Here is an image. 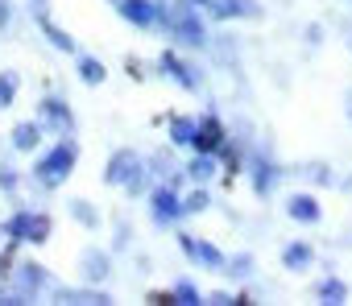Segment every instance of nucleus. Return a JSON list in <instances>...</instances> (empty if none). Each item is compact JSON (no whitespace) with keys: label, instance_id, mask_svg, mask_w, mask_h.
<instances>
[{"label":"nucleus","instance_id":"27","mask_svg":"<svg viewBox=\"0 0 352 306\" xmlns=\"http://www.w3.org/2000/svg\"><path fill=\"white\" fill-rule=\"evenodd\" d=\"M9 17H13V9H9V0H0V30L9 25Z\"/></svg>","mask_w":352,"mask_h":306},{"label":"nucleus","instance_id":"24","mask_svg":"<svg viewBox=\"0 0 352 306\" xmlns=\"http://www.w3.org/2000/svg\"><path fill=\"white\" fill-rule=\"evenodd\" d=\"M25 224H30V211L13 215V220H9V240H25Z\"/></svg>","mask_w":352,"mask_h":306},{"label":"nucleus","instance_id":"20","mask_svg":"<svg viewBox=\"0 0 352 306\" xmlns=\"http://www.w3.org/2000/svg\"><path fill=\"white\" fill-rule=\"evenodd\" d=\"M38 281H42V269H38V265H25V269L17 273V285H21L25 294H34V290H38Z\"/></svg>","mask_w":352,"mask_h":306},{"label":"nucleus","instance_id":"12","mask_svg":"<svg viewBox=\"0 0 352 306\" xmlns=\"http://www.w3.org/2000/svg\"><path fill=\"white\" fill-rule=\"evenodd\" d=\"M79 75H83V83H91V87H100V83L108 79V71H104L96 58H79Z\"/></svg>","mask_w":352,"mask_h":306},{"label":"nucleus","instance_id":"22","mask_svg":"<svg viewBox=\"0 0 352 306\" xmlns=\"http://www.w3.org/2000/svg\"><path fill=\"white\" fill-rule=\"evenodd\" d=\"M71 211H75V215H79V224H87V228H96V224H100V220H96V207H91V203H83V199H75V203H71Z\"/></svg>","mask_w":352,"mask_h":306},{"label":"nucleus","instance_id":"8","mask_svg":"<svg viewBox=\"0 0 352 306\" xmlns=\"http://www.w3.org/2000/svg\"><path fill=\"white\" fill-rule=\"evenodd\" d=\"M286 211H290V220H298V224H315L323 211H319V203L311 199V195H294L290 203H286Z\"/></svg>","mask_w":352,"mask_h":306},{"label":"nucleus","instance_id":"1","mask_svg":"<svg viewBox=\"0 0 352 306\" xmlns=\"http://www.w3.org/2000/svg\"><path fill=\"white\" fill-rule=\"evenodd\" d=\"M75 162H79V145H75V141H63V145H54L50 153H42L38 178H42L46 187H58V183L75 170Z\"/></svg>","mask_w":352,"mask_h":306},{"label":"nucleus","instance_id":"14","mask_svg":"<svg viewBox=\"0 0 352 306\" xmlns=\"http://www.w3.org/2000/svg\"><path fill=\"white\" fill-rule=\"evenodd\" d=\"M46 236H50V220H46V215H30V224H25V240L42 244Z\"/></svg>","mask_w":352,"mask_h":306},{"label":"nucleus","instance_id":"18","mask_svg":"<svg viewBox=\"0 0 352 306\" xmlns=\"http://www.w3.org/2000/svg\"><path fill=\"white\" fill-rule=\"evenodd\" d=\"M212 170H216L212 153H199V158L191 162V178H195V183H208V178H212Z\"/></svg>","mask_w":352,"mask_h":306},{"label":"nucleus","instance_id":"16","mask_svg":"<svg viewBox=\"0 0 352 306\" xmlns=\"http://www.w3.org/2000/svg\"><path fill=\"white\" fill-rule=\"evenodd\" d=\"M170 137L179 141V145H191V137H195V124H191L187 116H174V124H170Z\"/></svg>","mask_w":352,"mask_h":306},{"label":"nucleus","instance_id":"15","mask_svg":"<svg viewBox=\"0 0 352 306\" xmlns=\"http://www.w3.org/2000/svg\"><path fill=\"white\" fill-rule=\"evenodd\" d=\"M282 261H286V269H307V265H311V248H307V244H290Z\"/></svg>","mask_w":352,"mask_h":306},{"label":"nucleus","instance_id":"17","mask_svg":"<svg viewBox=\"0 0 352 306\" xmlns=\"http://www.w3.org/2000/svg\"><path fill=\"white\" fill-rule=\"evenodd\" d=\"M315 294H319L323 302H344V298H348V290H344V285H340L336 277H327V281H319V290H315Z\"/></svg>","mask_w":352,"mask_h":306},{"label":"nucleus","instance_id":"30","mask_svg":"<svg viewBox=\"0 0 352 306\" xmlns=\"http://www.w3.org/2000/svg\"><path fill=\"white\" fill-rule=\"evenodd\" d=\"M348 112H352V99H348Z\"/></svg>","mask_w":352,"mask_h":306},{"label":"nucleus","instance_id":"10","mask_svg":"<svg viewBox=\"0 0 352 306\" xmlns=\"http://www.w3.org/2000/svg\"><path fill=\"white\" fill-rule=\"evenodd\" d=\"M38 141H42V124H21V128L13 132V145H17L21 153H30Z\"/></svg>","mask_w":352,"mask_h":306},{"label":"nucleus","instance_id":"23","mask_svg":"<svg viewBox=\"0 0 352 306\" xmlns=\"http://www.w3.org/2000/svg\"><path fill=\"white\" fill-rule=\"evenodd\" d=\"M83 269H87V277H91V281H100V277L108 273V265H104V257H100V252H87V265H83Z\"/></svg>","mask_w":352,"mask_h":306},{"label":"nucleus","instance_id":"26","mask_svg":"<svg viewBox=\"0 0 352 306\" xmlns=\"http://www.w3.org/2000/svg\"><path fill=\"white\" fill-rule=\"evenodd\" d=\"M257 191H270V166L257 162Z\"/></svg>","mask_w":352,"mask_h":306},{"label":"nucleus","instance_id":"7","mask_svg":"<svg viewBox=\"0 0 352 306\" xmlns=\"http://www.w3.org/2000/svg\"><path fill=\"white\" fill-rule=\"evenodd\" d=\"M183 248H191V257H195L199 265H212V269L224 265V252H220L216 244H208V240H191V236H183Z\"/></svg>","mask_w":352,"mask_h":306},{"label":"nucleus","instance_id":"6","mask_svg":"<svg viewBox=\"0 0 352 306\" xmlns=\"http://www.w3.org/2000/svg\"><path fill=\"white\" fill-rule=\"evenodd\" d=\"M120 13H124V21H133V25H141V30H149V25L157 21L153 0H120Z\"/></svg>","mask_w":352,"mask_h":306},{"label":"nucleus","instance_id":"29","mask_svg":"<svg viewBox=\"0 0 352 306\" xmlns=\"http://www.w3.org/2000/svg\"><path fill=\"white\" fill-rule=\"evenodd\" d=\"M191 5H212V0H191Z\"/></svg>","mask_w":352,"mask_h":306},{"label":"nucleus","instance_id":"13","mask_svg":"<svg viewBox=\"0 0 352 306\" xmlns=\"http://www.w3.org/2000/svg\"><path fill=\"white\" fill-rule=\"evenodd\" d=\"M42 112L50 116V124L71 128V112H67V104H63V99H46V104H42Z\"/></svg>","mask_w":352,"mask_h":306},{"label":"nucleus","instance_id":"2","mask_svg":"<svg viewBox=\"0 0 352 306\" xmlns=\"http://www.w3.org/2000/svg\"><path fill=\"white\" fill-rule=\"evenodd\" d=\"M104 178H108V183H129L133 195L145 187V170H141V162L133 158V153H116V158L104 166Z\"/></svg>","mask_w":352,"mask_h":306},{"label":"nucleus","instance_id":"5","mask_svg":"<svg viewBox=\"0 0 352 306\" xmlns=\"http://www.w3.org/2000/svg\"><path fill=\"white\" fill-rule=\"evenodd\" d=\"M153 215H157V224H170V220L183 215V203H179V195H174V187L153 191Z\"/></svg>","mask_w":352,"mask_h":306},{"label":"nucleus","instance_id":"11","mask_svg":"<svg viewBox=\"0 0 352 306\" xmlns=\"http://www.w3.org/2000/svg\"><path fill=\"white\" fill-rule=\"evenodd\" d=\"M38 25H42V34H46V38H50V42H54L58 50H67V54H75V42H71V38H67V34H63V30H58L54 21H46V17H42Z\"/></svg>","mask_w":352,"mask_h":306},{"label":"nucleus","instance_id":"21","mask_svg":"<svg viewBox=\"0 0 352 306\" xmlns=\"http://www.w3.org/2000/svg\"><path fill=\"white\" fill-rule=\"evenodd\" d=\"M170 298H174V302H187V306H195V302H199V290H195L191 281H179Z\"/></svg>","mask_w":352,"mask_h":306},{"label":"nucleus","instance_id":"28","mask_svg":"<svg viewBox=\"0 0 352 306\" xmlns=\"http://www.w3.org/2000/svg\"><path fill=\"white\" fill-rule=\"evenodd\" d=\"M13 183H17V174H13V170H0V187H5V191H9Z\"/></svg>","mask_w":352,"mask_h":306},{"label":"nucleus","instance_id":"4","mask_svg":"<svg viewBox=\"0 0 352 306\" xmlns=\"http://www.w3.org/2000/svg\"><path fill=\"white\" fill-rule=\"evenodd\" d=\"M191 145H195L199 153H216V149L224 145V128H220V120H216V116H208V120H204V124L195 128Z\"/></svg>","mask_w":352,"mask_h":306},{"label":"nucleus","instance_id":"19","mask_svg":"<svg viewBox=\"0 0 352 306\" xmlns=\"http://www.w3.org/2000/svg\"><path fill=\"white\" fill-rule=\"evenodd\" d=\"M13 95H17V75L13 71H0V108L13 104Z\"/></svg>","mask_w":352,"mask_h":306},{"label":"nucleus","instance_id":"9","mask_svg":"<svg viewBox=\"0 0 352 306\" xmlns=\"http://www.w3.org/2000/svg\"><path fill=\"white\" fill-rule=\"evenodd\" d=\"M162 71H166V75H174V79H179V83H183L187 91L195 87V75H191V71H187V67H183L179 58H174V54H162Z\"/></svg>","mask_w":352,"mask_h":306},{"label":"nucleus","instance_id":"25","mask_svg":"<svg viewBox=\"0 0 352 306\" xmlns=\"http://www.w3.org/2000/svg\"><path fill=\"white\" fill-rule=\"evenodd\" d=\"M204 207H208V195H204V191H195V195L183 203V211H204Z\"/></svg>","mask_w":352,"mask_h":306},{"label":"nucleus","instance_id":"3","mask_svg":"<svg viewBox=\"0 0 352 306\" xmlns=\"http://www.w3.org/2000/svg\"><path fill=\"white\" fill-rule=\"evenodd\" d=\"M170 25L179 30V38H187V42H204V30H199V21H195V13H191V5H170Z\"/></svg>","mask_w":352,"mask_h":306}]
</instances>
